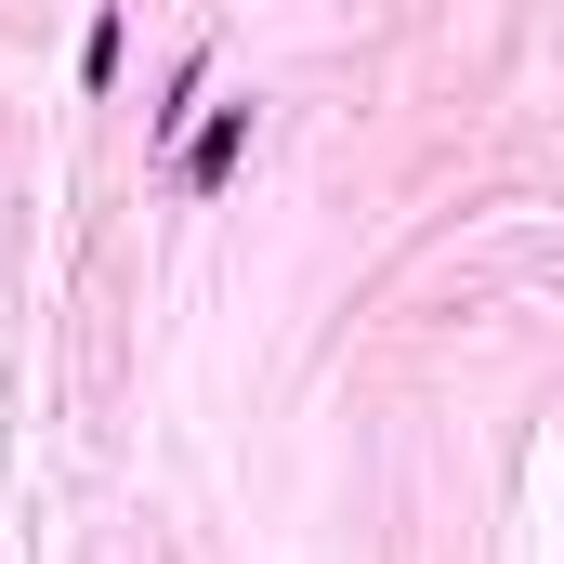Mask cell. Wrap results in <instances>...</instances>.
<instances>
[{"label": "cell", "instance_id": "cell-1", "mask_svg": "<svg viewBox=\"0 0 564 564\" xmlns=\"http://www.w3.org/2000/svg\"><path fill=\"white\" fill-rule=\"evenodd\" d=\"M237 144H250V106H224L210 132L184 144V184H224V171H237Z\"/></svg>", "mask_w": 564, "mask_h": 564}]
</instances>
